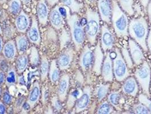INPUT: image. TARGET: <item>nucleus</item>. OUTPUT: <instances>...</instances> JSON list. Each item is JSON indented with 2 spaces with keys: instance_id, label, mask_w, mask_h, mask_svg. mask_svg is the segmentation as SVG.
I'll list each match as a JSON object with an SVG mask.
<instances>
[{
  "instance_id": "obj_1",
  "label": "nucleus",
  "mask_w": 151,
  "mask_h": 114,
  "mask_svg": "<svg viewBox=\"0 0 151 114\" xmlns=\"http://www.w3.org/2000/svg\"><path fill=\"white\" fill-rule=\"evenodd\" d=\"M148 33V23L143 17L133 18L129 25V34L131 37L138 44L144 52H147V38Z\"/></svg>"
},
{
  "instance_id": "obj_2",
  "label": "nucleus",
  "mask_w": 151,
  "mask_h": 114,
  "mask_svg": "<svg viewBox=\"0 0 151 114\" xmlns=\"http://www.w3.org/2000/svg\"><path fill=\"white\" fill-rule=\"evenodd\" d=\"M85 15L86 20L85 26V36L91 45H95L101 31L100 16L98 12L88 5L86 8Z\"/></svg>"
},
{
  "instance_id": "obj_3",
  "label": "nucleus",
  "mask_w": 151,
  "mask_h": 114,
  "mask_svg": "<svg viewBox=\"0 0 151 114\" xmlns=\"http://www.w3.org/2000/svg\"><path fill=\"white\" fill-rule=\"evenodd\" d=\"M111 20L116 34L119 37L129 36V20L126 13L121 9L116 0H112Z\"/></svg>"
},
{
  "instance_id": "obj_4",
  "label": "nucleus",
  "mask_w": 151,
  "mask_h": 114,
  "mask_svg": "<svg viewBox=\"0 0 151 114\" xmlns=\"http://www.w3.org/2000/svg\"><path fill=\"white\" fill-rule=\"evenodd\" d=\"M66 21L69 27L71 38L76 50L79 52L83 47L85 38L84 26L82 24L78 15L76 13L68 16Z\"/></svg>"
},
{
  "instance_id": "obj_5",
  "label": "nucleus",
  "mask_w": 151,
  "mask_h": 114,
  "mask_svg": "<svg viewBox=\"0 0 151 114\" xmlns=\"http://www.w3.org/2000/svg\"><path fill=\"white\" fill-rule=\"evenodd\" d=\"M135 76L138 83L140 85L144 94L150 97L151 70L150 66L147 61H144L140 66L136 69Z\"/></svg>"
},
{
  "instance_id": "obj_6",
  "label": "nucleus",
  "mask_w": 151,
  "mask_h": 114,
  "mask_svg": "<svg viewBox=\"0 0 151 114\" xmlns=\"http://www.w3.org/2000/svg\"><path fill=\"white\" fill-rule=\"evenodd\" d=\"M116 55L113 59L114 75L116 80L118 82H122L125 80L129 76L127 65L124 60L121 52L118 48L115 49Z\"/></svg>"
},
{
  "instance_id": "obj_7",
  "label": "nucleus",
  "mask_w": 151,
  "mask_h": 114,
  "mask_svg": "<svg viewBox=\"0 0 151 114\" xmlns=\"http://www.w3.org/2000/svg\"><path fill=\"white\" fill-rule=\"evenodd\" d=\"M94 62V52L86 45L82 49L78 63L84 74H88L92 70Z\"/></svg>"
},
{
  "instance_id": "obj_8",
  "label": "nucleus",
  "mask_w": 151,
  "mask_h": 114,
  "mask_svg": "<svg viewBox=\"0 0 151 114\" xmlns=\"http://www.w3.org/2000/svg\"><path fill=\"white\" fill-rule=\"evenodd\" d=\"M91 97V87L86 86L83 88V92L75 103V112L80 113L86 110L89 106Z\"/></svg>"
},
{
  "instance_id": "obj_9",
  "label": "nucleus",
  "mask_w": 151,
  "mask_h": 114,
  "mask_svg": "<svg viewBox=\"0 0 151 114\" xmlns=\"http://www.w3.org/2000/svg\"><path fill=\"white\" fill-rule=\"evenodd\" d=\"M99 15L103 21L110 23L113 10L112 0H97Z\"/></svg>"
},
{
  "instance_id": "obj_10",
  "label": "nucleus",
  "mask_w": 151,
  "mask_h": 114,
  "mask_svg": "<svg viewBox=\"0 0 151 114\" xmlns=\"http://www.w3.org/2000/svg\"><path fill=\"white\" fill-rule=\"evenodd\" d=\"M115 44V38L106 24L102 26L101 34V46L102 50L106 52L113 47Z\"/></svg>"
},
{
  "instance_id": "obj_11",
  "label": "nucleus",
  "mask_w": 151,
  "mask_h": 114,
  "mask_svg": "<svg viewBox=\"0 0 151 114\" xmlns=\"http://www.w3.org/2000/svg\"><path fill=\"white\" fill-rule=\"evenodd\" d=\"M75 52L72 47H69L59 56L56 63L59 69L63 71L67 70L73 60Z\"/></svg>"
},
{
  "instance_id": "obj_12",
  "label": "nucleus",
  "mask_w": 151,
  "mask_h": 114,
  "mask_svg": "<svg viewBox=\"0 0 151 114\" xmlns=\"http://www.w3.org/2000/svg\"><path fill=\"white\" fill-rule=\"evenodd\" d=\"M65 17L61 14L59 5L55 6L49 14V20L51 25L56 30L64 28L65 25Z\"/></svg>"
},
{
  "instance_id": "obj_13",
  "label": "nucleus",
  "mask_w": 151,
  "mask_h": 114,
  "mask_svg": "<svg viewBox=\"0 0 151 114\" xmlns=\"http://www.w3.org/2000/svg\"><path fill=\"white\" fill-rule=\"evenodd\" d=\"M101 74L103 79L106 82H112L114 79L113 65L110 53L106 52L105 58L103 62Z\"/></svg>"
},
{
  "instance_id": "obj_14",
  "label": "nucleus",
  "mask_w": 151,
  "mask_h": 114,
  "mask_svg": "<svg viewBox=\"0 0 151 114\" xmlns=\"http://www.w3.org/2000/svg\"><path fill=\"white\" fill-rule=\"evenodd\" d=\"M70 84V76L68 74H63L59 81V85L57 89V93L59 99L61 102H64L67 98L68 90Z\"/></svg>"
},
{
  "instance_id": "obj_15",
  "label": "nucleus",
  "mask_w": 151,
  "mask_h": 114,
  "mask_svg": "<svg viewBox=\"0 0 151 114\" xmlns=\"http://www.w3.org/2000/svg\"><path fill=\"white\" fill-rule=\"evenodd\" d=\"M129 49L133 62L136 66L141 65L144 61V57L141 48L134 40L129 39Z\"/></svg>"
},
{
  "instance_id": "obj_16",
  "label": "nucleus",
  "mask_w": 151,
  "mask_h": 114,
  "mask_svg": "<svg viewBox=\"0 0 151 114\" xmlns=\"http://www.w3.org/2000/svg\"><path fill=\"white\" fill-rule=\"evenodd\" d=\"M104 62V54L102 53L101 44L98 42L94 51V62L92 71L99 76L101 74V70Z\"/></svg>"
},
{
  "instance_id": "obj_17",
  "label": "nucleus",
  "mask_w": 151,
  "mask_h": 114,
  "mask_svg": "<svg viewBox=\"0 0 151 114\" xmlns=\"http://www.w3.org/2000/svg\"><path fill=\"white\" fill-rule=\"evenodd\" d=\"M27 36L31 43L37 45H39L40 44L41 37L39 29L38 20L34 15L32 16L31 25L28 30Z\"/></svg>"
},
{
  "instance_id": "obj_18",
  "label": "nucleus",
  "mask_w": 151,
  "mask_h": 114,
  "mask_svg": "<svg viewBox=\"0 0 151 114\" xmlns=\"http://www.w3.org/2000/svg\"><path fill=\"white\" fill-rule=\"evenodd\" d=\"M15 25L17 31L21 33H26L30 28V17L23 10H21L16 17Z\"/></svg>"
},
{
  "instance_id": "obj_19",
  "label": "nucleus",
  "mask_w": 151,
  "mask_h": 114,
  "mask_svg": "<svg viewBox=\"0 0 151 114\" xmlns=\"http://www.w3.org/2000/svg\"><path fill=\"white\" fill-rule=\"evenodd\" d=\"M48 7L45 0H39L37 7L38 21L40 25L43 26L46 25L49 18Z\"/></svg>"
},
{
  "instance_id": "obj_20",
  "label": "nucleus",
  "mask_w": 151,
  "mask_h": 114,
  "mask_svg": "<svg viewBox=\"0 0 151 114\" xmlns=\"http://www.w3.org/2000/svg\"><path fill=\"white\" fill-rule=\"evenodd\" d=\"M122 89L124 94L134 97H136L139 87L135 79L132 76L127 78L122 85Z\"/></svg>"
},
{
  "instance_id": "obj_21",
  "label": "nucleus",
  "mask_w": 151,
  "mask_h": 114,
  "mask_svg": "<svg viewBox=\"0 0 151 114\" xmlns=\"http://www.w3.org/2000/svg\"><path fill=\"white\" fill-rule=\"evenodd\" d=\"M2 54L4 57L8 61L12 62L17 57L18 50L15 42L13 40H9L4 45L2 48Z\"/></svg>"
},
{
  "instance_id": "obj_22",
  "label": "nucleus",
  "mask_w": 151,
  "mask_h": 114,
  "mask_svg": "<svg viewBox=\"0 0 151 114\" xmlns=\"http://www.w3.org/2000/svg\"><path fill=\"white\" fill-rule=\"evenodd\" d=\"M40 85L38 81H35L32 84L27 100V103L29 105L31 109L33 108L38 103L40 97Z\"/></svg>"
},
{
  "instance_id": "obj_23",
  "label": "nucleus",
  "mask_w": 151,
  "mask_h": 114,
  "mask_svg": "<svg viewBox=\"0 0 151 114\" xmlns=\"http://www.w3.org/2000/svg\"><path fill=\"white\" fill-rule=\"evenodd\" d=\"M61 4L70 9L72 14H78L81 12L84 7V4L82 2L78 0H59Z\"/></svg>"
},
{
  "instance_id": "obj_24",
  "label": "nucleus",
  "mask_w": 151,
  "mask_h": 114,
  "mask_svg": "<svg viewBox=\"0 0 151 114\" xmlns=\"http://www.w3.org/2000/svg\"><path fill=\"white\" fill-rule=\"evenodd\" d=\"M29 61V57L26 54H21L17 57L15 62V67L18 74H22L26 70L28 66Z\"/></svg>"
},
{
  "instance_id": "obj_25",
  "label": "nucleus",
  "mask_w": 151,
  "mask_h": 114,
  "mask_svg": "<svg viewBox=\"0 0 151 114\" xmlns=\"http://www.w3.org/2000/svg\"><path fill=\"white\" fill-rule=\"evenodd\" d=\"M60 69L58 66L56 60H52L51 62L49 68V78L51 82L53 84H56L59 82L60 79Z\"/></svg>"
},
{
  "instance_id": "obj_26",
  "label": "nucleus",
  "mask_w": 151,
  "mask_h": 114,
  "mask_svg": "<svg viewBox=\"0 0 151 114\" xmlns=\"http://www.w3.org/2000/svg\"><path fill=\"white\" fill-rule=\"evenodd\" d=\"M122 97L121 93L118 91L111 92L108 95V102L118 110H121V106L122 102Z\"/></svg>"
},
{
  "instance_id": "obj_27",
  "label": "nucleus",
  "mask_w": 151,
  "mask_h": 114,
  "mask_svg": "<svg viewBox=\"0 0 151 114\" xmlns=\"http://www.w3.org/2000/svg\"><path fill=\"white\" fill-rule=\"evenodd\" d=\"M15 44L18 52L20 54L24 53L29 47V39L24 35H19L16 37Z\"/></svg>"
},
{
  "instance_id": "obj_28",
  "label": "nucleus",
  "mask_w": 151,
  "mask_h": 114,
  "mask_svg": "<svg viewBox=\"0 0 151 114\" xmlns=\"http://www.w3.org/2000/svg\"><path fill=\"white\" fill-rule=\"evenodd\" d=\"M121 9L129 16L134 15V0H116Z\"/></svg>"
},
{
  "instance_id": "obj_29",
  "label": "nucleus",
  "mask_w": 151,
  "mask_h": 114,
  "mask_svg": "<svg viewBox=\"0 0 151 114\" xmlns=\"http://www.w3.org/2000/svg\"><path fill=\"white\" fill-rule=\"evenodd\" d=\"M110 85L109 84H99L95 90V96L99 102L102 101L107 95Z\"/></svg>"
},
{
  "instance_id": "obj_30",
  "label": "nucleus",
  "mask_w": 151,
  "mask_h": 114,
  "mask_svg": "<svg viewBox=\"0 0 151 114\" xmlns=\"http://www.w3.org/2000/svg\"><path fill=\"white\" fill-rule=\"evenodd\" d=\"M40 68H39V73L40 76V79L42 81H45L47 79L49 72V62L47 57L43 55L42 57L41 61L40 63Z\"/></svg>"
},
{
  "instance_id": "obj_31",
  "label": "nucleus",
  "mask_w": 151,
  "mask_h": 114,
  "mask_svg": "<svg viewBox=\"0 0 151 114\" xmlns=\"http://www.w3.org/2000/svg\"><path fill=\"white\" fill-rule=\"evenodd\" d=\"M8 12L13 15H18L22 8L21 0H10L8 3Z\"/></svg>"
},
{
  "instance_id": "obj_32",
  "label": "nucleus",
  "mask_w": 151,
  "mask_h": 114,
  "mask_svg": "<svg viewBox=\"0 0 151 114\" xmlns=\"http://www.w3.org/2000/svg\"><path fill=\"white\" fill-rule=\"evenodd\" d=\"M83 92V90L80 89H75L70 92L68 97L67 106V108L70 110L74 105H75L77 99L80 97Z\"/></svg>"
},
{
  "instance_id": "obj_33",
  "label": "nucleus",
  "mask_w": 151,
  "mask_h": 114,
  "mask_svg": "<svg viewBox=\"0 0 151 114\" xmlns=\"http://www.w3.org/2000/svg\"><path fill=\"white\" fill-rule=\"evenodd\" d=\"M114 112V107L108 101H104L101 103L96 111V113L99 114H112Z\"/></svg>"
},
{
  "instance_id": "obj_34",
  "label": "nucleus",
  "mask_w": 151,
  "mask_h": 114,
  "mask_svg": "<svg viewBox=\"0 0 151 114\" xmlns=\"http://www.w3.org/2000/svg\"><path fill=\"white\" fill-rule=\"evenodd\" d=\"M17 70L14 68H10L5 76V83L8 86L14 85L17 82Z\"/></svg>"
},
{
  "instance_id": "obj_35",
  "label": "nucleus",
  "mask_w": 151,
  "mask_h": 114,
  "mask_svg": "<svg viewBox=\"0 0 151 114\" xmlns=\"http://www.w3.org/2000/svg\"><path fill=\"white\" fill-rule=\"evenodd\" d=\"M29 61L31 65L33 66H37L40 63V57L37 49L32 46L31 47L30 54L29 56Z\"/></svg>"
},
{
  "instance_id": "obj_36",
  "label": "nucleus",
  "mask_w": 151,
  "mask_h": 114,
  "mask_svg": "<svg viewBox=\"0 0 151 114\" xmlns=\"http://www.w3.org/2000/svg\"><path fill=\"white\" fill-rule=\"evenodd\" d=\"M121 53L124 60L126 62L127 67L129 68H134V62L132 60L130 54L129 53V50L126 47H123L121 50Z\"/></svg>"
},
{
  "instance_id": "obj_37",
  "label": "nucleus",
  "mask_w": 151,
  "mask_h": 114,
  "mask_svg": "<svg viewBox=\"0 0 151 114\" xmlns=\"http://www.w3.org/2000/svg\"><path fill=\"white\" fill-rule=\"evenodd\" d=\"M132 111L135 114H151L148 108L141 103L135 104L132 107Z\"/></svg>"
},
{
  "instance_id": "obj_38",
  "label": "nucleus",
  "mask_w": 151,
  "mask_h": 114,
  "mask_svg": "<svg viewBox=\"0 0 151 114\" xmlns=\"http://www.w3.org/2000/svg\"><path fill=\"white\" fill-rule=\"evenodd\" d=\"M148 97L147 95L142 94L139 95L138 100L140 103H141L148 108L151 114V100Z\"/></svg>"
},
{
  "instance_id": "obj_39",
  "label": "nucleus",
  "mask_w": 151,
  "mask_h": 114,
  "mask_svg": "<svg viewBox=\"0 0 151 114\" xmlns=\"http://www.w3.org/2000/svg\"><path fill=\"white\" fill-rule=\"evenodd\" d=\"M63 34H62V36L61 38V47H64L66 45L70 39V37L69 35L68 34V32L65 30L64 28L63 29Z\"/></svg>"
},
{
  "instance_id": "obj_40",
  "label": "nucleus",
  "mask_w": 151,
  "mask_h": 114,
  "mask_svg": "<svg viewBox=\"0 0 151 114\" xmlns=\"http://www.w3.org/2000/svg\"><path fill=\"white\" fill-rule=\"evenodd\" d=\"M61 102L58 97H54L52 99V105L58 111H60L62 108Z\"/></svg>"
},
{
  "instance_id": "obj_41",
  "label": "nucleus",
  "mask_w": 151,
  "mask_h": 114,
  "mask_svg": "<svg viewBox=\"0 0 151 114\" xmlns=\"http://www.w3.org/2000/svg\"><path fill=\"white\" fill-rule=\"evenodd\" d=\"M2 99H3L4 103L6 105H10L12 103V101H13V98H12V96L7 91H6L4 93Z\"/></svg>"
},
{
  "instance_id": "obj_42",
  "label": "nucleus",
  "mask_w": 151,
  "mask_h": 114,
  "mask_svg": "<svg viewBox=\"0 0 151 114\" xmlns=\"http://www.w3.org/2000/svg\"><path fill=\"white\" fill-rule=\"evenodd\" d=\"M86 5L91 7H94L97 5V0H83Z\"/></svg>"
},
{
  "instance_id": "obj_43",
  "label": "nucleus",
  "mask_w": 151,
  "mask_h": 114,
  "mask_svg": "<svg viewBox=\"0 0 151 114\" xmlns=\"http://www.w3.org/2000/svg\"><path fill=\"white\" fill-rule=\"evenodd\" d=\"M45 1L49 7H52L58 5L60 1L59 0H45Z\"/></svg>"
},
{
  "instance_id": "obj_44",
  "label": "nucleus",
  "mask_w": 151,
  "mask_h": 114,
  "mask_svg": "<svg viewBox=\"0 0 151 114\" xmlns=\"http://www.w3.org/2000/svg\"><path fill=\"white\" fill-rule=\"evenodd\" d=\"M150 0H139V2L140 4V5L144 8V10H146L149 4Z\"/></svg>"
},
{
  "instance_id": "obj_45",
  "label": "nucleus",
  "mask_w": 151,
  "mask_h": 114,
  "mask_svg": "<svg viewBox=\"0 0 151 114\" xmlns=\"http://www.w3.org/2000/svg\"><path fill=\"white\" fill-rule=\"evenodd\" d=\"M147 47L148 49L150 50V52L151 54V27L150 29V31L148 34V39H147Z\"/></svg>"
},
{
  "instance_id": "obj_46",
  "label": "nucleus",
  "mask_w": 151,
  "mask_h": 114,
  "mask_svg": "<svg viewBox=\"0 0 151 114\" xmlns=\"http://www.w3.org/2000/svg\"><path fill=\"white\" fill-rule=\"evenodd\" d=\"M6 108L4 103L0 102V114H4L6 113Z\"/></svg>"
},
{
  "instance_id": "obj_47",
  "label": "nucleus",
  "mask_w": 151,
  "mask_h": 114,
  "mask_svg": "<svg viewBox=\"0 0 151 114\" xmlns=\"http://www.w3.org/2000/svg\"><path fill=\"white\" fill-rule=\"evenodd\" d=\"M5 81V76L3 71H0V85L2 84Z\"/></svg>"
},
{
  "instance_id": "obj_48",
  "label": "nucleus",
  "mask_w": 151,
  "mask_h": 114,
  "mask_svg": "<svg viewBox=\"0 0 151 114\" xmlns=\"http://www.w3.org/2000/svg\"><path fill=\"white\" fill-rule=\"evenodd\" d=\"M147 12H148V17H149V20L150 21L151 23V0H150L149 4L147 7Z\"/></svg>"
},
{
  "instance_id": "obj_49",
  "label": "nucleus",
  "mask_w": 151,
  "mask_h": 114,
  "mask_svg": "<svg viewBox=\"0 0 151 114\" xmlns=\"http://www.w3.org/2000/svg\"><path fill=\"white\" fill-rule=\"evenodd\" d=\"M3 41H2V39L0 37V53L2 52V48H3Z\"/></svg>"
},
{
  "instance_id": "obj_50",
  "label": "nucleus",
  "mask_w": 151,
  "mask_h": 114,
  "mask_svg": "<svg viewBox=\"0 0 151 114\" xmlns=\"http://www.w3.org/2000/svg\"><path fill=\"white\" fill-rule=\"evenodd\" d=\"M21 1L24 5H28L30 4L31 0H21Z\"/></svg>"
},
{
  "instance_id": "obj_51",
  "label": "nucleus",
  "mask_w": 151,
  "mask_h": 114,
  "mask_svg": "<svg viewBox=\"0 0 151 114\" xmlns=\"http://www.w3.org/2000/svg\"><path fill=\"white\" fill-rule=\"evenodd\" d=\"M7 2V0H0V4H4Z\"/></svg>"
},
{
  "instance_id": "obj_52",
  "label": "nucleus",
  "mask_w": 151,
  "mask_h": 114,
  "mask_svg": "<svg viewBox=\"0 0 151 114\" xmlns=\"http://www.w3.org/2000/svg\"><path fill=\"white\" fill-rule=\"evenodd\" d=\"M1 33H2V29H1V27L0 25V34H1Z\"/></svg>"
},
{
  "instance_id": "obj_53",
  "label": "nucleus",
  "mask_w": 151,
  "mask_h": 114,
  "mask_svg": "<svg viewBox=\"0 0 151 114\" xmlns=\"http://www.w3.org/2000/svg\"><path fill=\"white\" fill-rule=\"evenodd\" d=\"M78 1H80V2H83V0H78Z\"/></svg>"
},
{
  "instance_id": "obj_54",
  "label": "nucleus",
  "mask_w": 151,
  "mask_h": 114,
  "mask_svg": "<svg viewBox=\"0 0 151 114\" xmlns=\"http://www.w3.org/2000/svg\"></svg>"
}]
</instances>
